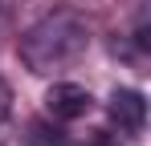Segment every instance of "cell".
Here are the masks:
<instances>
[{"mask_svg":"<svg viewBox=\"0 0 151 146\" xmlns=\"http://www.w3.org/2000/svg\"><path fill=\"white\" fill-rule=\"evenodd\" d=\"M90 49V16L74 8V4H61V8H49L41 21H33L21 33V61L29 65V73H49L74 65L78 57Z\"/></svg>","mask_w":151,"mask_h":146,"instance_id":"obj_1","label":"cell"},{"mask_svg":"<svg viewBox=\"0 0 151 146\" xmlns=\"http://www.w3.org/2000/svg\"><path fill=\"white\" fill-rule=\"evenodd\" d=\"M0 4H8V0H0Z\"/></svg>","mask_w":151,"mask_h":146,"instance_id":"obj_5","label":"cell"},{"mask_svg":"<svg viewBox=\"0 0 151 146\" xmlns=\"http://www.w3.org/2000/svg\"><path fill=\"white\" fill-rule=\"evenodd\" d=\"M8 110H12V89H8V81L0 77V122L8 118Z\"/></svg>","mask_w":151,"mask_h":146,"instance_id":"obj_4","label":"cell"},{"mask_svg":"<svg viewBox=\"0 0 151 146\" xmlns=\"http://www.w3.org/2000/svg\"><path fill=\"white\" fill-rule=\"evenodd\" d=\"M110 118L114 126L123 130V134H139L143 130V122H147V101L139 89H114L110 97Z\"/></svg>","mask_w":151,"mask_h":146,"instance_id":"obj_3","label":"cell"},{"mask_svg":"<svg viewBox=\"0 0 151 146\" xmlns=\"http://www.w3.org/2000/svg\"><path fill=\"white\" fill-rule=\"evenodd\" d=\"M45 106L57 122H74L90 110V89L78 81H53V89L45 94Z\"/></svg>","mask_w":151,"mask_h":146,"instance_id":"obj_2","label":"cell"}]
</instances>
